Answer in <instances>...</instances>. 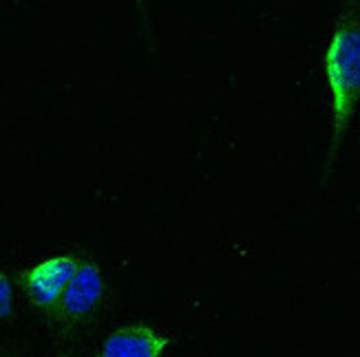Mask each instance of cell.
<instances>
[{"label": "cell", "instance_id": "6da1fadb", "mask_svg": "<svg viewBox=\"0 0 360 357\" xmlns=\"http://www.w3.org/2000/svg\"><path fill=\"white\" fill-rule=\"evenodd\" d=\"M332 113V166L360 104V0H342L323 55Z\"/></svg>", "mask_w": 360, "mask_h": 357}, {"label": "cell", "instance_id": "3957f363", "mask_svg": "<svg viewBox=\"0 0 360 357\" xmlns=\"http://www.w3.org/2000/svg\"><path fill=\"white\" fill-rule=\"evenodd\" d=\"M102 296H104L102 271L93 262H82V265H77L65 293H62V298L56 304L58 316L67 322L82 320L100 304Z\"/></svg>", "mask_w": 360, "mask_h": 357}, {"label": "cell", "instance_id": "7a4b0ae2", "mask_svg": "<svg viewBox=\"0 0 360 357\" xmlns=\"http://www.w3.org/2000/svg\"><path fill=\"white\" fill-rule=\"evenodd\" d=\"M77 265L80 262L71 256H56L27 269L22 274V285L29 300L40 309H56Z\"/></svg>", "mask_w": 360, "mask_h": 357}, {"label": "cell", "instance_id": "5b68a950", "mask_svg": "<svg viewBox=\"0 0 360 357\" xmlns=\"http://www.w3.org/2000/svg\"><path fill=\"white\" fill-rule=\"evenodd\" d=\"M11 307H13L11 283H9V278L5 274H0V320L11 314Z\"/></svg>", "mask_w": 360, "mask_h": 357}, {"label": "cell", "instance_id": "277c9868", "mask_svg": "<svg viewBox=\"0 0 360 357\" xmlns=\"http://www.w3.org/2000/svg\"><path fill=\"white\" fill-rule=\"evenodd\" d=\"M168 337L150 327H124L106 337L100 357H162Z\"/></svg>", "mask_w": 360, "mask_h": 357}]
</instances>
